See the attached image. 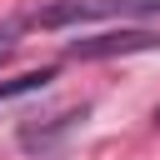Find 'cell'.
<instances>
[{
    "label": "cell",
    "instance_id": "1",
    "mask_svg": "<svg viewBox=\"0 0 160 160\" xmlns=\"http://www.w3.org/2000/svg\"><path fill=\"white\" fill-rule=\"evenodd\" d=\"M150 15H160V0H50L30 15V25L65 30L85 20H150Z\"/></svg>",
    "mask_w": 160,
    "mask_h": 160
},
{
    "label": "cell",
    "instance_id": "2",
    "mask_svg": "<svg viewBox=\"0 0 160 160\" xmlns=\"http://www.w3.org/2000/svg\"><path fill=\"white\" fill-rule=\"evenodd\" d=\"M140 50H160L155 30H105L90 40H70V60H110V55H140Z\"/></svg>",
    "mask_w": 160,
    "mask_h": 160
},
{
    "label": "cell",
    "instance_id": "3",
    "mask_svg": "<svg viewBox=\"0 0 160 160\" xmlns=\"http://www.w3.org/2000/svg\"><path fill=\"white\" fill-rule=\"evenodd\" d=\"M80 120H85V105H80V110H65V115H50L45 125H25V130H20V145H25V150H50V145H55L60 135H70Z\"/></svg>",
    "mask_w": 160,
    "mask_h": 160
},
{
    "label": "cell",
    "instance_id": "4",
    "mask_svg": "<svg viewBox=\"0 0 160 160\" xmlns=\"http://www.w3.org/2000/svg\"><path fill=\"white\" fill-rule=\"evenodd\" d=\"M10 50H15V30H0V60H5Z\"/></svg>",
    "mask_w": 160,
    "mask_h": 160
},
{
    "label": "cell",
    "instance_id": "5",
    "mask_svg": "<svg viewBox=\"0 0 160 160\" xmlns=\"http://www.w3.org/2000/svg\"><path fill=\"white\" fill-rule=\"evenodd\" d=\"M150 125H155V130H160V105H155V120H150Z\"/></svg>",
    "mask_w": 160,
    "mask_h": 160
}]
</instances>
